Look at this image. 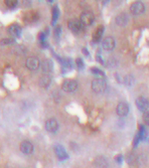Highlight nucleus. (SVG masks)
Wrapping results in <instances>:
<instances>
[{
    "instance_id": "nucleus-5",
    "label": "nucleus",
    "mask_w": 149,
    "mask_h": 168,
    "mask_svg": "<svg viewBox=\"0 0 149 168\" xmlns=\"http://www.w3.org/2000/svg\"><path fill=\"white\" fill-rule=\"evenodd\" d=\"M135 104H136L137 109H139V111L145 112H147L148 107H149V101L144 97H139V98L136 99V101H135Z\"/></svg>"
},
{
    "instance_id": "nucleus-21",
    "label": "nucleus",
    "mask_w": 149,
    "mask_h": 168,
    "mask_svg": "<svg viewBox=\"0 0 149 168\" xmlns=\"http://www.w3.org/2000/svg\"><path fill=\"white\" fill-rule=\"evenodd\" d=\"M124 84L126 85L127 87H131L133 84H134V79H133V77L131 75H127V76H125L124 77Z\"/></svg>"
},
{
    "instance_id": "nucleus-3",
    "label": "nucleus",
    "mask_w": 149,
    "mask_h": 168,
    "mask_svg": "<svg viewBox=\"0 0 149 168\" xmlns=\"http://www.w3.org/2000/svg\"><path fill=\"white\" fill-rule=\"evenodd\" d=\"M62 89L68 93H73L78 89V82L75 80H66L63 83Z\"/></svg>"
},
{
    "instance_id": "nucleus-22",
    "label": "nucleus",
    "mask_w": 149,
    "mask_h": 168,
    "mask_svg": "<svg viewBox=\"0 0 149 168\" xmlns=\"http://www.w3.org/2000/svg\"><path fill=\"white\" fill-rule=\"evenodd\" d=\"M138 137H139L140 140L144 139L146 137V130H145V127L144 125H140L139 127V131H138Z\"/></svg>"
},
{
    "instance_id": "nucleus-8",
    "label": "nucleus",
    "mask_w": 149,
    "mask_h": 168,
    "mask_svg": "<svg viewBox=\"0 0 149 168\" xmlns=\"http://www.w3.org/2000/svg\"><path fill=\"white\" fill-rule=\"evenodd\" d=\"M26 67L31 71L38 70L39 67H40V62H39L37 58H34V57L28 58V59L26 60Z\"/></svg>"
},
{
    "instance_id": "nucleus-15",
    "label": "nucleus",
    "mask_w": 149,
    "mask_h": 168,
    "mask_svg": "<svg viewBox=\"0 0 149 168\" xmlns=\"http://www.w3.org/2000/svg\"><path fill=\"white\" fill-rule=\"evenodd\" d=\"M95 164L98 168H108V161L103 156L96 157L95 160Z\"/></svg>"
},
{
    "instance_id": "nucleus-14",
    "label": "nucleus",
    "mask_w": 149,
    "mask_h": 168,
    "mask_svg": "<svg viewBox=\"0 0 149 168\" xmlns=\"http://www.w3.org/2000/svg\"><path fill=\"white\" fill-rule=\"evenodd\" d=\"M115 22L120 27H124L127 24V22H128V16L125 13H121V14L117 15L115 17Z\"/></svg>"
},
{
    "instance_id": "nucleus-9",
    "label": "nucleus",
    "mask_w": 149,
    "mask_h": 168,
    "mask_svg": "<svg viewBox=\"0 0 149 168\" xmlns=\"http://www.w3.org/2000/svg\"><path fill=\"white\" fill-rule=\"evenodd\" d=\"M45 127L49 132H56L59 127L58 122L56 119H49L45 123Z\"/></svg>"
},
{
    "instance_id": "nucleus-24",
    "label": "nucleus",
    "mask_w": 149,
    "mask_h": 168,
    "mask_svg": "<svg viewBox=\"0 0 149 168\" xmlns=\"http://www.w3.org/2000/svg\"><path fill=\"white\" fill-rule=\"evenodd\" d=\"M5 4H6V6L8 7V8L14 9L18 5V1L17 0H6V1H5Z\"/></svg>"
},
{
    "instance_id": "nucleus-27",
    "label": "nucleus",
    "mask_w": 149,
    "mask_h": 168,
    "mask_svg": "<svg viewBox=\"0 0 149 168\" xmlns=\"http://www.w3.org/2000/svg\"><path fill=\"white\" fill-rule=\"evenodd\" d=\"M142 119H143V122H144L145 124L149 127V112H145L144 114H143Z\"/></svg>"
},
{
    "instance_id": "nucleus-1",
    "label": "nucleus",
    "mask_w": 149,
    "mask_h": 168,
    "mask_svg": "<svg viewBox=\"0 0 149 168\" xmlns=\"http://www.w3.org/2000/svg\"><path fill=\"white\" fill-rule=\"evenodd\" d=\"M106 89V82L103 78H96L91 82V90L96 94H101Z\"/></svg>"
},
{
    "instance_id": "nucleus-26",
    "label": "nucleus",
    "mask_w": 149,
    "mask_h": 168,
    "mask_svg": "<svg viewBox=\"0 0 149 168\" xmlns=\"http://www.w3.org/2000/svg\"><path fill=\"white\" fill-rule=\"evenodd\" d=\"M76 66H77L79 69H83V68L85 67V64H83V60L81 59V58H78V59L76 60Z\"/></svg>"
},
{
    "instance_id": "nucleus-2",
    "label": "nucleus",
    "mask_w": 149,
    "mask_h": 168,
    "mask_svg": "<svg viewBox=\"0 0 149 168\" xmlns=\"http://www.w3.org/2000/svg\"><path fill=\"white\" fill-rule=\"evenodd\" d=\"M80 21L83 26H91L95 22V15L90 11H85L81 14Z\"/></svg>"
},
{
    "instance_id": "nucleus-23",
    "label": "nucleus",
    "mask_w": 149,
    "mask_h": 168,
    "mask_svg": "<svg viewBox=\"0 0 149 168\" xmlns=\"http://www.w3.org/2000/svg\"><path fill=\"white\" fill-rule=\"evenodd\" d=\"M91 74H93L95 76H98V78L104 77V73L101 70L98 69V68H93V69H91Z\"/></svg>"
},
{
    "instance_id": "nucleus-18",
    "label": "nucleus",
    "mask_w": 149,
    "mask_h": 168,
    "mask_svg": "<svg viewBox=\"0 0 149 168\" xmlns=\"http://www.w3.org/2000/svg\"><path fill=\"white\" fill-rule=\"evenodd\" d=\"M39 84H40L42 88H48L50 84H51V78H50L49 76H44V77H42L40 79Z\"/></svg>"
},
{
    "instance_id": "nucleus-28",
    "label": "nucleus",
    "mask_w": 149,
    "mask_h": 168,
    "mask_svg": "<svg viewBox=\"0 0 149 168\" xmlns=\"http://www.w3.org/2000/svg\"><path fill=\"white\" fill-rule=\"evenodd\" d=\"M61 31H62L61 26H57V27L55 28V35H56L57 37H59V36L61 35Z\"/></svg>"
},
{
    "instance_id": "nucleus-17",
    "label": "nucleus",
    "mask_w": 149,
    "mask_h": 168,
    "mask_svg": "<svg viewBox=\"0 0 149 168\" xmlns=\"http://www.w3.org/2000/svg\"><path fill=\"white\" fill-rule=\"evenodd\" d=\"M103 31H104V28L103 25H101L98 29H96L95 34H93V43H98V42L101 41V39L103 35Z\"/></svg>"
},
{
    "instance_id": "nucleus-6",
    "label": "nucleus",
    "mask_w": 149,
    "mask_h": 168,
    "mask_svg": "<svg viewBox=\"0 0 149 168\" xmlns=\"http://www.w3.org/2000/svg\"><path fill=\"white\" fill-rule=\"evenodd\" d=\"M68 26L69 28L71 29L72 32H74L76 34L80 33L81 31L83 30V24L81 23L80 20H76V19H73V20H70L69 23H68Z\"/></svg>"
},
{
    "instance_id": "nucleus-29",
    "label": "nucleus",
    "mask_w": 149,
    "mask_h": 168,
    "mask_svg": "<svg viewBox=\"0 0 149 168\" xmlns=\"http://www.w3.org/2000/svg\"><path fill=\"white\" fill-rule=\"evenodd\" d=\"M115 160H116L117 162H118V163H121L122 160H123V157H122V155H117L115 157Z\"/></svg>"
},
{
    "instance_id": "nucleus-19",
    "label": "nucleus",
    "mask_w": 149,
    "mask_h": 168,
    "mask_svg": "<svg viewBox=\"0 0 149 168\" xmlns=\"http://www.w3.org/2000/svg\"><path fill=\"white\" fill-rule=\"evenodd\" d=\"M60 62L62 63V66H63V69L66 70V71H69L72 69L73 67V64H72V61L70 59H61Z\"/></svg>"
},
{
    "instance_id": "nucleus-10",
    "label": "nucleus",
    "mask_w": 149,
    "mask_h": 168,
    "mask_svg": "<svg viewBox=\"0 0 149 168\" xmlns=\"http://www.w3.org/2000/svg\"><path fill=\"white\" fill-rule=\"evenodd\" d=\"M116 112H117V114L121 117H126L129 112V107H128V106H127V104L123 103V102L119 103L116 107Z\"/></svg>"
},
{
    "instance_id": "nucleus-20",
    "label": "nucleus",
    "mask_w": 149,
    "mask_h": 168,
    "mask_svg": "<svg viewBox=\"0 0 149 168\" xmlns=\"http://www.w3.org/2000/svg\"><path fill=\"white\" fill-rule=\"evenodd\" d=\"M60 15V11H59V8L58 6H55L53 10H52V24H55L56 21L58 20V17Z\"/></svg>"
},
{
    "instance_id": "nucleus-30",
    "label": "nucleus",
    "mask_w": 149,
    "mask_h": 168,
    "mask_svg": "<svg viewBox=\"0 0 149 168\" xmlns=\"http://www.w3.org/2000/svg\"><path fill=\"white\" fill-rule=\"evenodd\" d=\"M83 53L85 54V55H87V56H88V50L86 49V48L83 49Z\"/></svg>"
},
{
    "instance_id": "nucleus-16",
    "label": "nucleus",
    "mask_w": 149,
    "mask_h": 168,
    "mask_svg": "<svg viewBox=\"0 0 149 168\" xmlns=\"http://www.w3.org/2000/svg\"><path fill=\"white\" fill-rule=\"evenodd\" d=\"M8 32L11 34L12 36H14V37H20L22 30H21V27H20L19 25L13 24V25H10V26H9Z\"/></svg>"
},
{
    "instance_id": "nucleus-11",
    "label": "nucleus",
    "mask_w": 149,
    "mask_h": 168,
    "mask_svg": "<svg viewBox=\"0 0 149 168\" xmlns=\"http://www.w3.org/2000/svg\"><path fill=\"white\" fill-rule=\"evenodd\" d=\"M20 150L23 152L24 154H31L34 150L33 144L30 142L29 140H24L22 141L20 144Z\"/></svg>"
},
{
    "instance_id": "nucleus-7",
    "label": "nucleus",
    "mask_w": 149,
    "mask_h": 168,
    "mask_svg": "<svg viewBox=\"0 0 149 168\" xmlns=\"http://www.w3.org/2000/svg\"><path fill=\"white\" fill-rule=\"evenodd\" d=\"M101 45L106 51H112L115 47V41L112 37H106L101 42Z\"/></svg>"
},
{
    "instance_id": "nucleus-25",
    "label": "nucleus",
    "mask_w": 149,
    "mask_h": 168,
    "mask_svg": "<svg viewBox=\"0 0 149 168\" xmlns=\"http://www.w3.org/2000/svg\"><path fill=\"white\" fill-rule=\"evenodd\" d=\"M14 40L11 38H6V39H2L1 41H0V44L1 45H9V44H12Z\"/></svg>"
},
{
    "instance_id": "nucleus-13",
    "label": "nucleus",
    "mask_w": 149,
    "mask_h": 168,
    "mask_svg": "<svg viewBox=\"0 0 149 168\" xmlns=\"http://www.w3.org/2000/svg\"><path fill=\"white\" fill-rule=\"evenodd\" d=\"M41 67H42V71H43L45 74H49V73L53 72L54 64L51 60H45V61H43V63H42Z\"/></svg>"
},
{
    "instance_id": "nucleus-12",
    "label": "nucleus",
    "mask_w": 149,
    "mask_h": 168,
    "mask_svg": "<svg viewBox=\"0 0 149 168\" xmlns=\"http://www.w3.org/2000/svg\"><path fill=\"white\" fill-rule=\"evenodd\" d=\"M55 153H56L57 157L60 160H66L68 157V153L66 151V149L63 147L62 145H56L55 146Z\"/></svg>"
},
{
    "instance_id": "nucleus-4",
    "label": "nucleus",
    "mask_w": 149,
    "mask_h": 168,
    "mask_svg": "<svg viewBox=\"0 0 149 168\" xmlns=\"http://www.w3.org/2000/svg\"><path fill=\"white\" fill-rule=\"evenodd\" d=\"M129 10H130V12H131V14H133V15H140L144 12L145 6L142 2L136 1V2H134V3L131 4Z\"/></svg>"
}]
</instances>
